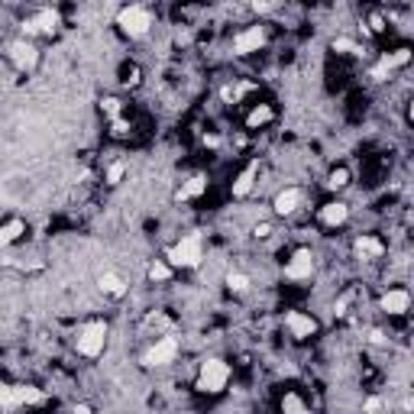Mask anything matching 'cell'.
Returning <instances> with one entry per match:
<instances>
[{
	"mask_svg": "<svg viewBox=\"0 0 414 414\" xmlns=\"http://www.w3.org/2000/svg\"><path fill=\"white\" fill-rule=\"evenodd\" d=\"M72 414H94V408H91V404H72Z\"/></svg>",
	"mask_w": 414,
	"mask_h": 414,
	"instance_id": "74e56055",
	"label": "cell"
},
{
	"mask_svg": "<svg viewBox=\"0 0 414 414\" xmlns=\"http://www.w3.org/2000/svg\"><path fill=\"white\" fill-rule=\"evenodd\" d=\"M97 110H101V114L107 117V123H114V120L123 117L127 104H123V101H120L117 94H104V97H101V104H97Z\"/></svg>",
	"mask_w": 414,
	"mask_h": 414,
	"instance_id": "d4e9b609",
	"label": "cell"
},
{
	"mask_svg": "<svg viewBox=\"0 0 414 414\" xmlns=\"http://www.w3.org/2000/svg\"><path fill=\"white\" fill-rule=\"evenodd\" d=\"M172 276H175V266H172L169 259H152L146 269V278L152 285H165V282H172Z\"/></svg>",
	"mask_w": 414,
	"mask_h": 414,
	"instance_id": "603a6c76",
	"label": "cell"
},
{
	"mask_svg": "<svg viewBox=\"0 0 414 414\" xmlns=\"http://www.w3.org/2000/svg\"><path fill=\"white\" fill-rule=\"evenodd\" d=\"M353 253H356V259H362V262H379V259H385L389 246H385V240L379 234H360L353 240Z\"/></svg>",
	"mask_w": 414,
	"mask_h": 414,
	"instance_id": "2e32d148",
	"label": "cell"
},
{
	"mask_svg": "<svg viewBox=\"0 0 414 414\" xmlns=\"http://www.w3.org/2000/svg\"><path fill=\"white\" fill-rule=\"evenodd\" d=\"M411 308H414V295L402 285L385 288L382 295H379V311H382L385 318H404Z\"/></svg>",
	"mask_w": 414,
	"mask_h": 414,
	"instance_id": "9c48e42d",
	"label": "cell"
},
{
	"mask_svg": "<svg viewBox=\"0 0 414 414\" xmlns=\"http://www.w3.org/2000/svg\"><path fill=\"white\" fill-rule=\"evenodd\" d=\"M133 136V120L130 117H120L110 123V139H130Z\"/></svg>",
	"mask_w": 414,
	"mask_h": 414,
	"instance_id": "4dcf8cb0",
	"label": "cell"
},
{
	"mask_svg": "<svg viewBox=\"0 0 414 414\" xmlns=\"http://www.w3.org/2000/svg\"><path fill=\"white\" fill-rule=\"evenodd\" d=\"M366 343L382 350V346H389V333H385L382 327H369V337H366Z\"/></svg>",
	"mask_w": 414,
	"mask_h": 414,
	"instance_id": "836d02e7",
	"label": "cell"
},
{
	"mask_svg": "<svg viewBox=\"0 0 414 414\" xmlns=\"http://www.w3.org/2000/svg\"><path fill=\"white\" fill-rule=\"evenodd\" d=\"M285 330H288V337L298 343H304V340H314L320 333V324L314 314H308V311H288L285 314Z\"/></svg>",
	"mask_w": 414,
	"mask_h": 414,
	"instance_id": "30bf717a",
	"label": "cell"
},
{
	"mask_svg": "<svg viewBox=\"0 0 414 414\" xmlns=\"http://www.w3.org/2000/svg\"><path fill=\"white\" fill-rule=\"evenodd\" d=\"M259 169H262V162L259 159H249L243 169L236 172V178L230 181V194H234L236 201H246L249 194L256 192V181H259Z\"/></svg>",
	"mask_w": 414,
	"mask_h": 414,
	"instance_id": "9a60e30c",
	"label": "cell"
},
{
	"mask_svg": "<svg viewBox=\"0 0 414 414\" xmlns=\"http://www.w3.org/2000/svg\"><path fill=\"white\" fill-rule=\"evenodd\" d=\"M301 204H304V188L285 185V188H278L276 198H272V214H276V217H295V214L301 211Z\"/></svg>",
	"mask_w": 414,
	"mask_h": 414,
	"instance_id": "5bb4252c",
	"label": "cell"
},
{
	"mask_svg": "<svg viewBox=\"0 0 414 414\" xmlns=\"http://www.w3.org/2000/svg\"><path fill=\"white\" fill-rule=\"evenodd\" d=\"M127 172H130V162L127 159H114L104 169V185H107V188H117V185H123Z\"/></svg>",
	"mask_w": 414,
	"mask_h": 414,
	"instance_id": "484cf974",
	"label": "cell"
},
{
	"mask_svg": "<svg viewBox=\"0 0 414 414\" xmlns=\"http://www.w3.org/2000/svg\"><path fill=\"white\" fill-rule=\"evenodd\" d=\"M0 404H3V411L7 414H17L23 408H39V404H45V392L39 389V385H13V382H3V389H0Z\"/></svg>",
	"mask_w": 414,
	"mask_h": 414,
	"instance_id": "277c9868",
	"label": "cell"
},
{
	"mask_svg": "<svg viewBox=\"0 0 414 414\" xmlns=\"http://www.w3.org/2000/svg\"><path fill=\"white\" fill-rule=\"evenodd\" d=\"M107 340H110V324L107 320H87L74 333V353L85 356V360H97V356H104Z\"/></svg>",
	"mask_w": 414,
	"mask_h": 414,
	"instance_id": "7a4b0ae2",
	"label": "cell"
},
{
	"mask_svg": "<svg viewBox=\"0 0 414 414\" xmlns=\"http://www.w3.org/2000/svg\"><path fill=\"white\" fill-rule=\"evenodd\" d=\"M350 181H353L350 165H333V169L327 172V178H324V188H327L330 194H340L350 188Z\"/></svg>",
	"mask_w": 414,
	"mask_h": 414,
	"instance_id": "44dd1931",
	"label": "cell"
},
{
	"mask_svg": "<svg viewBox=\"0 0 414 414\" xmlns=\"http://www.w3.org/2000/svg\"><path fill=\"white\" fill-rule=\"evenodd\" d=\"M314 253H311L308 246H298L295 253H291V259L285 262V278L288 282H311V276H314Z\"/></svg>",
	"mask_w": 414,
	"mask_h": 414,
	"instance_id": "7c38bea8",
	"label": "cell"
},
{
	"mask_svg": "<svg viewBox=\"0 0 414 414\" xmlns=\"http://www.w3.org/2000/svg\"><path fill=\"white\" fill-rule=\"evenodd\" d=\"M259 91V85L256 81H243V78H234V81H227V85L220 87V101L227 107H236V104H243L249 94H256Z\"/></svg>",
	"mask_w": 414,
	"mask_h": 414,
	"instance_id": "ac0fdd59",
	"label": "cell"
},
{
	"mask_svg": "<svg viewBox=\"0 0 414 414\" xmlns=\"http://www.w3.org/2000/svg\"><path fill=\"white\" fill-rule=\"evenodd\" d=\"M382 32H389V13L372 10L369 13V36H382Z\"/></svg>",
	"mask_w": 414,
	"mask_h": 414,
	"instance_id": "f546056e",
	"label": "cell"
},
{
	"mask_svg": "<svg viewBox=\"0 0 414 414\" xmlns=\"http://www.w3.org/2000/svg\"><path fill=\"white\" fill-rule=\"evenodd\" d=\"M369 78H372V81H379V85L392 78V68H389V65L382 62V55H379V62H375V65H372V68H369Z\"/></svg>",
	"mask_w": 414,
	"mask_h": 414,
	"instance_id": "d6a6232c",
	"label": "cell"
},
{
	"mask_svg": "<svg viewBox=\"0 0 414 414\" xmlns=\"http://www.w3.org/2000/svg\"><path fill=\"white\" fill-rule=\"evenodd\" d=\"M278 110L276 104H269V101H256V104H249V110L243 114V130L246 133H262V130H269L272 123H276Z\"/></svg>",
	"mask_w": 414,
	"mask_h": 414,
	"instance_id": "4fadbf2b",
	"label": "cell"
},
{
	"mask_svg": "<svg viewBox=\"0 0 414 414\" xmlns=\"http://www.w3.org/2000/svg\"><path fill=\"white\" fill-rule=\"evenodd\" d=\"M139 81H143V72H139V65H130V68H123V78H120V85H123V87H139Z\"/></svg>",
	"mask_w": 414,
	"mask_h": 414,
	"instance_id": "1f68e13d",
	"label": "cell"
},
{
	"mask_svg": "<svg viewBox=\"0 0 414 414\" xmlns=\"http://www.w3.org/2000/svg\"><path fill=\"white\" fill-rule=\"evenodd\" d=\"M318 223L324 230H343L350 223V204L340 201V198H327L318 207Z\"/></svg>",
	"mask_w": 414,
	"mask_h": 414,
	"instance_id": "8fae6325",
	"label": "cell"
},
{
	"mask_svg": "<svg viewBox=\"0 0 414 414\" xmlns=\"http://www.w3.org/2000/svg\"><path fill=\"white\" fill-rule=\"evenodd\" d=\"M404 114H408V123H411V127H414V97H411V101H408V110H404Z\"/></svg>",
	"mask_w": 414,
	"mask_h": 414,
	"instance_id": "f35d334b",
	"label": "cell"
},
{
	"mask_svg": "<svg viewBox=\"0 0 414 414\" xmlns=\"http://www.w3.org/2000/svg\"><path fill=\"white\" fill-rule=\"evenodd\" d=\"M330 49H333V52H337V55H362V52H366L362 45H356V43H353L350 36H337V39L330 43Z\"/></svg>",
	"mask_w": 414,
	"mask_h": 414,
	"instance_id": "f1b7e54d",
	"label": "cell"
},
{
	"mask_svg": "<svg viewBox=\"0 0 414 414\" xmlns=\"http://www.w3.org/2000/svg\"><path fill=\"white\" fill-rule=\"evenodd\" d=\"M39 62H43V52H39V45L32 43V39L17 36V39L7 43V65L17 68L20 74H32L39 68Z\"/></svg>",
	"mask_w": 414,
	"mask_h": 414,
	"instance_id": "8992f818",
	"label": "cell"
},
{
	"mask_svg": "<svg viewBox=\"0 0 414 414\" xmlns=\"http://www.w3.org/2000/svg\"><path fill=\"white\" fill-rule=\"evenodd\" d=\"M97 288H101V295H104V298H114V301H120V298L130 291L127 278L120 276V272H101V278H97Z\"/></svg>",
	"mask_w": 414,
	"mask_h": 414,
	"instance_id": "ffe728a7",
	"label": "cell"
},
{
	"mask_svg": "<svg viewBox=\"0 0 414 414\" xmlns=\"http://www.w3.org/2000/svg\"><path fill=\"white\" fill-rule=\"evenodd\" d=\"M249 10H253L256 17H266V13L276 10V3H259V0H256V3H249Z\"/></svg>",
	"mask_w": 414,
	"mask_h": 414,
	"instance_id": "8d00e7d4",
	"label": "cell"
},
{
	"mask_svg": "<svg viewBox=\"0 0 414 414\" xmlns=\"http://www.w3.org/2000/svg\"><path fill=\"white\" fill-rule=\"evenodd\" d=\"M230 379H234V366L220 356H207L201 360L198 372H194V392L207 395V398H217L230 389Z\"/></svg>",
	"mask_w": 414,
	"mask_h": 414,
	"instance_id": "6da1fadb",
	"label": "cell"
},
{
	"mask_svg": "<svg viewBox=\"0 0 414 414\" xmlns=\"http://www.w3.org/2000/svg\"><path fill=\"white\" fill-rule=\"evenodd\" d=\"M385 408V398L382 395H369L366 402H362V414H379Z\"/></svg>",
	"mask_w": 414,
	"mask_h": 414,
	"instance_id": "e575fe53",
	"label": "cell"
},
{
	"mask_svg": "<svg viewBox=\"0 0 414 414\" xmlns=\"http://www.w3.org/2000/svg\"><path fill=\"white\" fill-rule=\"evenodd\" d=\"M178 353H181V340L165 333V337L149 343V350L143 353V366L146 369H165V366H172V362L178 360Z\"/></svg>",
	"mask_w": 414,
	"mask_h": 414,
	"instance_id": "52a82bcc",
	"label": "cell"
},
{
	"mask_svg": "<svg viewBox=\"0 0 414 414\" xmlns=\"http://www.w3.org/2000/svg\"><path fill=\"white\" fill-rule=\"evenodd\" d=\"M382 62L392 68V72H398V68H408V65L414 62V49H408V45H402V49H392V52H382Z\"/></svg>",
	"mask_w": 414,
	"mask_h": 414,
	"instance_id": "4316f807",
	"label": "cell"
},
{
	"mask_svg": "<svg viewBox=\"0 0 414 414\" xmlns=\"http://www.w3.org/2000/svg\"><path fill=\"white\" fill-rule=\"evenodd\" d=\"M223 285H227V291L230 295H249V288H253V278L246 276V272H240V269H230L227 276H223Z\"/></svg>",
	"mask_w": 414,
	"mask_h": 414,
	"instance_id": "7402d4cb",
	"label": "cell"
},
{
	"mask_svg": "<svg viewBox=\"0 0 414 414\" xmlns=\"http://www.w3.org/2000/svg\"><path fill=\"white\" fill-rule=\"evenodd\" d=\"M207 185H211V181H207V175H204V172H194L192 178H185L178 188H175V194H172V198H175V204L201 201L204 194H207Z\"/></svg>",
	"mask_w": 414,
	"mask_h": 414,
	"instance_id": "e0dca14e",
	"label": "cell"
},
{
	"mask_svg": "<svg viewBox=\"0 0 414 414\" xmlns=\"http://www.w3.org/2000/svg\"><path fill=\"white\" fill-rule=\"evenodd\" d=\"M165 259L175 266V272H178V269H198V266H201V262H204V236H201V230H192V234L178 236V243L165 253Z\"/></svg>",
	"mask_w": 414,
	"mask_h": 414,
	"instance_id": "3957f363",
	"label": "cell"
},
{
	"mask_svg": "<svg viewBox=\"0 0 414 414\" xmlns=\"http://www.w3.org/2000/svg\"><path fill=\"white\" fill-rule=\"evenodd\" d=\"M269 236H272V223L269 220L253 223V240H269Z\"/></svg>",
	"mask_w": 414,
	"mask_h": 414,
	"instance_id": "d590c367",
	"label": "cell"
},
{
	"mask_svg": "<svg viewBox=\"0 0 414 414\" xmlns=\"http://www.w3.org/2000/svg\"><path fill=\"white\" fill-rule=\"evenodd\" d=\"M266 45H269V26L266 23H249V26H243V30L234 36V55H240V59L262 52Z\"/></svg>",
	"mask_w": 414,
	"mask_h": 414,
	"instance_id": "ba28073f",
	"label": "cell"
},
{
	"mask_svg": "<svg viewBox=\"0 0 414 414\" xmlns=\"http://www.w3.org/2000/svg\"><path fill=\"white\" fill-rule=\"evenodd\" d=\"M278 414H311V408L298 392H285L278 398Z\"/></svg>",
	"mask_w": 414,
	"mask_h": 414,
	"instance_id": "cb8c5ba5",
	"label": "cell"
},
{
	"mask_svg": "<svg viewBox=\"0 0 414 414\" xmlns=\"http://www.w3.org/2000/svg\"><path fill=\"white\" fill-rule=\"evenodd\" d=\"M20 240H26V220L17 217V214H7L3 223H0V246H17Z\"/></svg>",
	"mask_w": 414,
	"mask_h": 414,
	"instance_id": "d6986e66",
	"label": "cell"
},
{
	"mask_svg": "<svg viewBox=\"0 0 414 414\" xmlns=\"http://www.w3.org/2000/svg\"><path fill=\"white\" fill-rule=\"evenodd\" d=\"M152 26H156L152 10L143 7V3H130V7H120L117 10V30L123 32L127 39H146Z\"/></svg>",
	"mask_w": 414,
	"mask_h": 414,
	"instance_id": "5b68a950",
	"label": "cell"
},
{
	"mask_svg": "<svg viewBox=\"0 0 414 414\" xmlns=\"http://www.w3.org/2000/svg\"><path fill=\"white\" fill-rule=\"evenodd\" d=\"M353 304H356V291H343L337 301H333V318L343 320L353 314Z\"/></svg>",
	"mask_w": 414,
	"mask_h": 414,
	"instance_id": "83f0119b",
	"label": "cell"
}]
</instances>
